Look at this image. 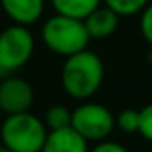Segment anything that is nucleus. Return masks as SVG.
I'll list each match as a JSON object with an SVG mask.
<instances>
[{"label":"nucleus","instance_id":"f257e3e1","mask_svg":"<svg viewBox=\"0 0 152 152\" xmlns=\"http://www.w3.org/2000/svg\"><path fill=\"white\" fill-rule=\"evenodd\" d=\"M102 83L104 63L95 52L86 48L64 59L61 70V84L68 97L88 100L100 90Z\"/></svg>","mask_w":152,"mask_h":152},{"label":"nucleus","instance_id":"f03ea898","mask_svg":"<svg viewBox=\"0 0 152 152\" xmlns=\"http://www.w3.org/2000/svg\"><path fill=\"white\" fill-rule=\"evenodd\" d=\"M47 134L45 122L31 111L7 115L0 125L2 145L13 152H41Z\"/></svg>","mask_w":152,"mask_h":152},{"label":"nucleus","instance_id":"7ed1b4c3","mask_svg":"<svg viewBox=\"0 0 152 152\" xmlns=\"http://www.w3.org/2000/svg\"><path fill=\"white\" fill-rule=\"evenodd\" d=\"M41 39L45 47L54 54L70 57L77 52L86 50L91 38L84 27V22L54 15L43 23Z\"/></svg>","mask_w":152,"mask_h":152},{"label":"nucleus","instance_id":"20e7f679","mask_svg":"<svg viewBox=\"0 0 152 152\" xmlns=\"http://www.w3.org/2000/svg\"><path fill=\"white\" fill-rule=\"evenodd\" d=\"M34 36L29 27L9 25L0 32V75L9 77L23 68L34 54Z\"/></svg>","mask_w":152,"mask_h":152},{"label":"nucleus","instance_id":"39448f33","mask_svg":"<svg viewBox=\"0 0 152 152\" xmlns=\"http://www.w3.org/2000/svg\"><path fill=\"white\" fill-rule=\"evenodd\" d=\"M115 115L99 102H84L72 111V129L88 143L104 141L115 129Z\"/></svg>","mask_w":152,"mask_h":152},{"label":"nucleus","instance_id":"423d86ee","mask_svg":"<svg viewBox=\"0 0 152 152\" xmlns=\"http://www.w3.org/2000/svg\"><path fill=\"white\" fill-rule=\"evenodd\" d=\"M34 104V90L29 81L9 75L0 83V111L6 115H18L31 111Z\"/></svg>","mask_w":152,"mask_h":152},{"label":"nucleus","instance_id":"0eeeda50","mask_svg":"<svg viewBox=\"0 0 152 152\" xmlns=\"http://www.w3.org/2000/svg\"><path fill=\"white\" fill-rule=\"evenodd\" d=\"M0 6L15 25L29 27L43 16L45 0H0Z\"/></svg>","mask_w":152,"mask_h":152},{"label":"nucleus","instance_id":"6e6552de","mask_svg":"<svg viewBox=\"0 0 152 152\" xmlns=\"http://www.w3.org/2000/svg\"><path fill=\"white\" fill-rule=\"evenodd\" d=\"M41 152H90L88 141L72 127L48 131Z\"/></svg>","mask_w":152,"mask_h":152},{"label":"nucleus","instance_id":"1a4fd4ad","mask_svg":"<svg viewBox=\"0 0 152 152\" xmlns=\"http://www.w3.org/2000/svg\"><path fill=\"white\" fill-rule=\"evenodd\" d=\"M118 22L120 16L113 9H109L107 6H99L84 20V27L91 39H104L115 34V31L118 29Z\"/></svg>","mask_w":152,"mask_h":152},{"label":"nucleus","instance_id":"9d476101","mask_svg":"<svg viewBox=\"0 0 152 152\" xmlns=\"http://www.w3.org/2000/svg\"><path fill=\"white\" fill-rule=\"evenodd\" d=\"M50 2L56 15L81 22H84L99 6H102V0H50Z\"/></svg>","mask_w":152,"mask_h":152},{"label":"nucleus","instance_id":"9b49d317","mask_svg":"<svg viewBox=\"0 0 152 152\" xmlns=\"http://www.w3.org/2000/svg\"><path fill=\"white\" fill-rule=\"evenodd\" d=\"M45 125L48 131L72 127V111L64 106H59V104L48 107V111L45 115Z\"/></svg>","mask_w":152,"mask_h":152},{"label":"nucleus","instance_id":"f8f14e48","mask_svg":"<svg viewBox=\"0 0 152 152\" xmlns=\"http://www.w3.org/2000/svg\"><path fill=\"white\" fill-rule=\"evenodd\" d=\"M102 2L122 18V16L140 15L150 4V0H102Z\"/></svg>","mask_w":152,"mask_h":152},{"label":"nucleus","instance_id":"ddd939ff","mask_svg":"<svg viewBox=\"0 0 152 152\" xmlns=\"http://www.w3.org/2000/svg\"><path fill=\"white\" fill-rule=\"evenodd\" d=\"M116 127L125 134H134L140 131V111L138 109H122L115 118Z\"/></svg>","mask_w":152,"mask_h":152},{"label":"nucleus","instance_id":"4468645a","mask_svg":"<svg viewBox=\"0 0 152 152\" xmlns=\"http://www.w3.org/2000/svg\"><path fill=\"white\" fill-rule=\"evenodd\" d=\"M147 141L152 143V102L147 104L143 109H140V131H138Z\"/></svg>","mask_w":152,"mask_h":152},{"label":"nucleus","instance_id":"2eb2a0df","mask_svg":"<svg viewBox=\"0 0 152 152\" xmlns=\"http://www.w3.org/2000/svg\"><path fill=\"white\" fill-rule=\"evenodd\" d=\"M140 31L145 41L152 47V2L140 13Z\"/></svg>","mask_w":152,"mask_h":152},{"label":"nucleus","instance_id":"dca6fc26","mask_svg":"<svg viewBox=\"0 0 152 152\" xmlns=\"http://www.w3.org/2000/svg\"><path fill=\"white\" fill-rule=\"evenodd\" d=\"M90 152H129V150L122 143L104 140V141H99L93 148H90Z\"/></svg>","mask_w":152,"mask_h":152},{"label":"nucleus","instance_id":"f3484780","mask_svg":"<svg viewBox=\"0 0 152 152\" xmlns=\"http://www.w3.org/2000/svg\"><path fill=\"white\" fill-rule=\"evenodd\" d=\"M0 152H13V150H9L7 147H4L2 143H0Z\"/></svg>","mask_w":152,"mask_h":152},{"label":"nucleus","instance_id":"a211bd4d","mask_svg":"<svg viewBox=\"0 0 152 152\" xmlns=\"http://www.w3.org/2000/svg\"><path fill=\"white\" fill-rule=\"evenodd\" d=\"M148 61L152 63V47H150V52H148Z\"/></svg>","mask_w":152,"mask_h":152}]
</instances>
